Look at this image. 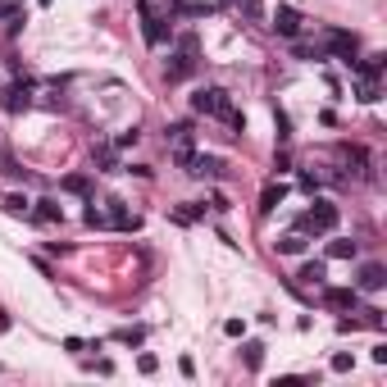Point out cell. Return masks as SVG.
Wrapping results in <instances>:
<instances>
[{
  "instance_id": "24",
  "label": "cell",
  "mask_w": 387,
  "mask_h": 387,
  "mask_svg": "<svg viewBox=\"0 0 387 387\" xmlns=\"http://www.w3.org/2000/svg\"><path fill=\"white\" fill-rule=\"evenodd\" d=\"M237 10H242L246 19H265V5H260V0H237Z\"/></svg>"
},
{
  "instance_id": "4",
  "label": "cell",
  "mask_w": 387,
  "mask_h": 387,
  "mask_svg": "<svg viewBox=\"0 0 387 387\" xmlns=\"http://www.w3.org/2000/svg\"><path fill=\"white\" fill-rule=\"evenodd\" d=\"M274 32H278V37H287V41H296V37H301V14L292 10V5H278V14H274Z\"/></svg>"
},
{
  "instance_id": "2",
  "label": "cell",
  "mask_w": 387,
  "mask_h": 387,
  "mask_svg": "<svg viewBox=\"0 0 387 387\" xmlns=\"http://www.w3.org/2000/svg\"><path fill=\"white\" fill-rule=\"evenodd\" d=\"M332 228H337V205L332 200H314L310 214L296 223V232H332Z\"/></svg>"
},
{
  "instance_id": "9",
  "label": "cell",
  "mask_w": 387,
  "mask_h": 387,
  "mask_svg": "<svg viewBox=\"0 0 387 387\" xmlns=\"http://www.w3.org/2000/svg\"><path fill=\"white\" fill-rule=\"evenodd\" d=\"M164 142L173 146V151H191V123H169Z\"/></svg>"
},
{
  "instance_id": "6",
  "label": "cell",
  "mask_w": 387,
  "mask_h": 387,
  "mask_svg": "<svg viewBox=\"0 0 387 387\" xmlns=\"http://www.w3.org/2000/svg\"><path fill=\"white\" fill-rule=\"evenodd\" d=\"M387 283V269L383 265H360V278H355V292H378Z\"/></svg>"
},
{
  "instance_id": "23",
  "label": "cell",
  "mask_w": 387,
  "mask_h": 387,
  "mask_svg": "<svg viewBox=\"0 0 387 387\" xmlns=\"http://www.w3.org/2000/svg\"><path fill=\"white\" fill-rule=\"evenodd\" d=\"M142 337H146L142 328H119V332H114V342H123V346H137Z\"/></svg>"
},
{
  "instance_id": "21",
  "label": "cell",
  "mask_w": 387,
  "mask_h": 387,
  "mask_svg": "<svg viewBox=\"0 0 387 387\" xmlns=\"http://www.w3.org/2000/svg\"><path fill=\"white\" fill-rule=\"evenodd\" d=\"M355 73H360V77H378V73H383V55L360 59V64H355Z\"/></svg>"
},
{
  "instance_id": "20",
  "label": "cell",
  "mask_w": 387,
  "mask_h": 387,
  "mask_svg": "<svg viewBox=\"0 0 387 387\" xmlns=\"http://www.w3.org/2000/svg\"><path fill=\"white\" fill-rule=\"evenodd\" d=\"M64 191H73V196H91V178L87 173H68L64 178Z\"/></svg>"
},
{
  "instance_id": "26",
  "label": "cell",
  "mask_w": 387,
  "mask_h": 387,
  "mask_svg": "<svg viewBox=\"0 0 387 387\" xmlns=\"http://www.w3.org/2000/svg\"><path fill=\"white\" fill-rule=\"evenodd\" d=\"M5 210H10V214H32V210H28V200H23V196H5Z\"/></svg>"
},
{
  "instance_id": "10",
  "label": "cell",
  "mask_w": 387,
  "mask_h": 387,
  "mask_svg": "<svg viewBox=\"0 0 387 387\" xmlns=\"http://www.w3.org/2000/svg\"><path fill=\"white\" fill-rule=\"evenodd\" d=\"M328 46H332V55H342V59H355V50H360V41L351 32H328Z\"/></svg>"
},
{
  "instance_id": "17",
  "label": "cell",
  "mask_w": 387,
  "mask_h": 387,
  "mask_svg": "<svg viewBox=\"0 0 387 387\" xmlns=\"http://www.w3.org/2000/svg\"><path fill=\"white\" fill-rule=\"evenodd\" d=\"M214 5H196V0H178L173 5V14H182V19H205Z\"/></svg>"
},
{
  "instance_id": "7",
  "label": "cell",
  "mask_w": 387,
  "mask_h": 387,
  "mask_svg": "<svg viewBox=\"0 0 387 387\" xmlns=\"http://www.w3.org/2000/svg\"><path fill=\"white\" fill-rule=\"evenodd\" d=\"M355 301H360L355 287H328V292H323V305H328V310H355Z\"/></svg>"
},
{
  "instance_id": "25",
  "label": "cell",
  "mask_w": 387,
  "mask_h": 387,
  "mask_svg": "<svg viewBox=\"0 0 387 387\" xmlns=\"http://www.w3.org/2000/svg\"><path fill=\"white\" fill-rule=\"evenodd\" d=\"M274 123H278V142H287V137H292V123H287V114H283V110H274Z\"/></svg>"
},
{
  "instance_id": "30",
  "label": "cell",
  "mask_w": 387,
  "mask_h": 387,
  "mask_svg": "<svg viewBox=\"0 0 387 387\" xmlns=\"http://www.w3.org/2000/svg\"><path fill=\"white\" fill-rule=\"evenodd\" d=\"M137 369H142V374H155V369H160V360H155V355H142V360H137Z\"/></svg>"
},
{
  "instance_id": "1",
  "label": "cell",
  "mask_w": 387,
  "mask_h": 387,
  "mask_svg": "<svg viewBox=\"0 0 387 387\" xmlns=\"http://www.w3.org/2000/svg\"><path fill=\"white\" fill-rule=\"evenodd\" d=\"M191 110L196 114H205V119H223L232 128V133H246V119L237 110H232V100H228V91H219V87H200L196 96H191Z\"/></svg>"
},
{
  "instance_id": "22",
  "label": "cell",
  "mask_w": 387,
  "mask_h": 387,
  "mask_svg": "<svg viewBox=\"0 0 387 387\" xmlns=\"http://www.w3.org/2000/svg\"><path fill=\"white\" fill-rule=\"evenodd\" d=\"M355 91H360L365 105H374V100H378V77H360V87H355Z\"/></svg>"
},
{
  "instance_id": "12",
  "label": "cell",
  "mask_w": 387,
  "mask_h": 387,
  "mask_svg": "<svg viewBox=\"0 0 387 387\" xmlns=\"http://www.w3.org/2000/svg\"><path fill=\"white\" fill-rule=\"evenodd\" d=\"M274 246H278V255H305V232H287Z\"/></svg>"
},
{
  "instance_id": "11",
  "label": "cell",
  "mask_w": 387,
  "mask_h": 387,
  "mask_svg": "<svg viewBox=\"0 0 387 387\" xmlns=\"http://www.w3.org/2000/svg\"><path fill=\"white\" fill-rule=\"evenodd\" d=\"M91 160L100 164V173H119V155H114V146H91Z\"/></svg>"
},
{
  "instance_id": "34",
  "label": "cell",
  "mask_w": 387,
  "mask_h": 387,
  "mask_svg": "<svg viewBox=\"0 0 387 387\" xmlns=\"http://www.w3.org/2000/svg\"><path fill=\"white\" fill-rule=\"evenodd\" d=\"M41 5H50V0H41Z\"/></svg>"
},
{
  "instance_id": "14",
  "label": "cell",
  "mask_w": 387,
  "mask_h": 387,
  "mask_svg": "<svg viewBox=\"0 0 387 387\" xmlns=\"http://www.w3.org/2000/svg\"><path fill=\"white\" fill-rule=\"evenodd\" d=\"M110 205H114V228H123V232L142 228V219H137V214H128V210H123V200H110Z\"/></svg>"
},
{
  "instance_id": "31",
  "label": "cell",
  "mask_w": 387,
  "mask_h": 387,
  "mask_svg": "<svg viewBox=\"0 0 387 387\" xmlns=\"http://www.w3.org/2000/svg\"><path fill=\"white\" fill-rule=\"evenodd\" d=\"M223 332H228V337H242L246 323H242V319H228V323H223Z\"/></svg>"
},
{
  "instance_id": "13",
  "label": "cell",
  "mask_w": 387,
  "mask_h": 387,
  "mask_svg": "<svg viewBox=\"0 0 387 387\" xmlns=\"http://www.w3.org/2000/svg\"><path fill=\"white\" fill-rule=\"evenodd\" d=\"M301 283H310V287H319V283H323V278H328V269H323L319 265V260H305V265H301Z\"/></svg>"
},
{
  "instance_id": "8",
  "label": "cell",
  "mask_w": 387,
  "mask_h": 387,
  "mask_svg": "<svg viewBox=\"0 0 387 387\" xmlns=\"http://www.w3.org/2000/svg\"><path fill=\"white\" fill-rule=\"evenodd\" d=\"M142 32H146V46H164V37H169V28L155 19L146 5H142Z\"/></svg>"
},
{
  "instance_id": "27",
  "label": "cell",
  "mask_w": 387,
  "mask_h": 387,
  "mask_svg": "<svg viewBox=\"0 0 387 387\" xmlns=\"http://www.w3.org/2000/svg\"><path fill=\"white\" fill-rule=\"evenodd\" d=\"M332 374H351V355H346V351L332 355Z\"/></svg>"
},
{
  "instance_id": "32",
  "label": "cell",
  "mask_w": 387,
  "mask_h": 387,
  "mask_svg": "<svg viewBox=\"0 0 387 387\" xmlns=\"http://www.w3.org/2000/svg\"><path fill=\"white\" fill-rule=\"evenodd\" d=\"M87 223H91V228H105V214H100L96 205H91V210H87Z\"/></svg>"
},
{
  "instance_id": "28",
  "label": "cell",
  "mask_w": 387,
  "mask_h": 387,
  "mask_svg": "<svg viewBox=\"0 0 387 387\" xmlns=\"http://www.w3.org/2000/svg\"><path fill=\"white\" fill-rule=\"evenodd\" d=\"M137 137H142V133H137V128H128V133L114 137V146H119V151H123V146H137Z\"/></svg>"
},
{
  "instance_id": "19",
  "label": "cell",
  "mask_w": 387,
  "mask_h": 387,
  "mask_svg": "<svg viewBox=\"0 0 387 387\" xmlns=\"http://www.w3.org/2000/svg\"><path fill=\"white\" fill-rule=\"evenodd\" d=\"M283 196H287V187H283V182H278V187H265V196H260V210H278V205H283Z\"/></svg>"
},
{
  "instance_id": "29",
  "label": "cell",
  "mask_w": 387,
  "mask_h": 387,
  "mask_svg": "<svg viewBox=\"0 0 387 387\" xmlns=\"http://www.w3.org/2000/svg\"><path fill=\"white\" fill-rule=\"evenodd\" d=\"M0 164H5V173H10V178H28V173H23V169H19V160H14V155H5Z\"/></svg>"
},
{
  "instance_id": "5",
  "label": "cell",
  "mask_w": 387,
  "mask_h": 387,
  "mask_svg": "<svg viewBox=\"0 0 387 387\" xmlns=\"http://www.w3.org/2000/svg\"><path fill=\"white\" fill-rule=\"evenodd\" d=\"M5 110H10V114L32 110V87H28V82H14V87L5 91Z\"/></svg>"
},
{
  "instance_id": "15",
  "label": "cell",
  "mask_w": 387,
  "mask_h": 387,
  "mask_svg": "<svg viewBox=\"0 0 387 387\" xmlns=\"http://www.w3.org/2000/svg\"><path fill=\"white\" fill-rule=\"evenodd\" d=\"M32 219H41V223H59V219H64V210H59L55 200H37V210H32Z\"/></svg>"
},
{
  "instance_id": "16",
  "label": "cell",
  "mask_w": 387,
  "mask_h": 387,
  "mask_svg": "<svg viewBox=\"0 0 387 387\" xmlns=\"http://www.w3.org/2000/svg\"><path fill=\"white\" fill-rule=\"evenodd\" d=\"M355 251H360V246L346 242V237H332V242H328V255H332V260H355Z\"/></svg>"
},
{
  "instance_id": "33",
  "label": "cell",
  "mask_w": 387,
  "mask_h": 387,
  "mask_svg": "<svg viewBox=\"0 0 387 387\" xmlns=\"http://www.w3.org/2000/svg\"><path fill=\"white\" fill-rule=\"evenodd\" d=\"M19 14V5H0V19H14Z\"/></svg>"
},
{
  "instance_id": "3",
  "label": "cell",
  "mask_w": 387,
  "mask_h": 387,
  "mask_svg": "<svg viewBox=\"0 0 387 387\" xmlns=\"http://www.w3.org/2000/svg\"><path fill=\"white\" fill-rule=\"evenodd\" d=\"M191 73H196V50H182V46H178L173 55H169V64H164V77L169 82H187Z\"/></svg>"
},
{
  "instance_id": "18",
  "label": "cell",
  "mask_w": 387,
  "mask_h": 387,
  "mask_svg": "<svg viewBox=\"0 0 387 387\" xmlns=\"http://www.w3.org/2000/svg\"><path fill=\"white\" fill-rule=\"evenodd\" d=\"M242 365H246V369H260V365H265V346H260V342H246V346H242Z\"/></svg>"
}]
</instances>
